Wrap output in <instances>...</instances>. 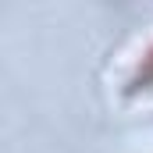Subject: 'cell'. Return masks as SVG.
Masks as SVG:
<instances>
[{"label":"cell","mask_w":153,"mask_h":153,"mask_svg":"<svg viewBox=\"0 0 153 153\" xmlns=\"http://www.w3.org/2000/svg\"><path fill=\"white\" fill-rule=\"evenodd\" d=\"M132 89H153V46L143 53V61L135 64V75H132Z\"/></svg>","instance_id":"cell-1"}]
</instances>
